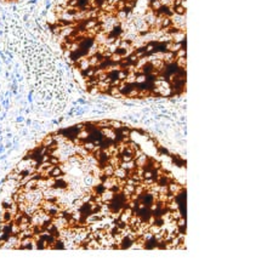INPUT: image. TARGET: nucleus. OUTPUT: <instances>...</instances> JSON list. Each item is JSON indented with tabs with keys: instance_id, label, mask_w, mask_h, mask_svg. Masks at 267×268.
I'll return each instance as SVG.
<instances>
[{
	"instance_id": "f257e3e1",
	"label": "nucleus",
	"mask_w": 267,
	"mask_h": 268,
	"mask_svg": "<svg viewBox=\"0 0 267 268\" xmlns=\"http://www.w3.org/2000/svg\"><path fill=\"white\" fill-rule=\"evenodd\" d=\"M113 176H114L116 178H118V180H126V178L130 176V171H128V170H125V169L118 166V168L114 169Z\"/></svg>"
},
{
	"instance_id": "f03ea898",
	"label": "nucleus",
	"mask_w": 267,
	"mask_h": 268,
	"mask_svg": "<svg viewBox=\"0 0 267 268\" xmlns=\"http://www.w3.org/2000/svg\"><path fill=\"white\" fill-rule=\"evenodd\" d=\"M167 188H169V193H171V194H174V195L179 194V193H180V192L184 189V187H182L181 184H179L177 182H175L174 180L169 182V184H167Z\"/></svg>"
},
{
	"instance_id": "7ed1b4c3",
	"label": "nucleus",
	"mask_w": 267,
	"mask_h": 268,
	"mask_svg": "<svg viewBox=\"0 0 267 268\" xmlns=\"http://www.w3.org/2000/svg\"><path fill=\"white\" fill-rule=\"evenodd\" d=\"M114 192L112 189H104L102 193H101V199H102V203H109L114 198Z\"/></svg>"
},
{
	"instance_id": "20e7f679",
	"label": "nucleus",
	"mask_w": 267,
	"mask_h": 268,
	"mask_svg": "<svg viewBox=\"0 0 267 268\" xmlns=\"http://www.w3.org/2000/svg\"><path fill=\"white\" fill-rule=\"evenodd\" d=\"M32 241H33V237H27V238L21 239V243H19V250H31Z\"/></svg>"
},
{
	"instance_id": "39448f33",
	"label": "nucleus",
	"mask_w": 267,
	"mask_h": 268,
	"mask_svg": "<svg viewBox=\"0 0 267 268\" xmlns=\"http://www.w3.org/2000/svg\"><path fill=\"white\" fill-rule=\"evenodd\" d=\"M148 155L147 154H145V153H142L140 157H137L136 159H134L135 160V163H136V165H137V168H143L145 165H146V163L148 161Z\"/></svg>"
},
{
	"instance_id": "423d86ee",
	"label": "nucleus",
	"mask_w": 267,
	"mask_h": 268,
	"mask_svg": "<svg viewBox=\"0 0 267 268\" xmlns=\"http://www.w3.org/2000/svg\"><path fill=\"white\" fill-rule=\"evenodd\" d=\"M157 245H158V240L154 238V235L150 238V240H146L145 244H143V249H147V250H152V249H157Z\"/></svg>"
},
{
	"instance_id": "0eeeda50",
	"label": "nucleus",
	"mask_w": 267,
	"mask_h": 268,
	"mask_svg": "<svg viewBox=\"0 0 267 268\" xmlns=\"http://www.w3.org/2000/svg\"><path fill=\"white\" fill-rule=\"evenodd\" d=\"M0 221H1V223H4V222H11V221H14V215L6 209H2V214H1V217H0Z\"/></svg>"
},
{
	"instance_id": "6e6552de",
	"label": "nucleus",
	"mask_w": 267,
	"mask_h": 268,
	"mask_svg": "<svg viewBox=\"0 0 267 268\" xmlns=\"http://www.w3.org/2000/svg\"><path fill=\"white\" fill-rule=\"evenodd\" d=\"M170 158H171V161L176 165V166H179V168H184V165H186V160L182 159L180 155H170Z\"/></svg>"
},
{
	"instance_id": "1a4fd4ad",
	"label": "nucleus",
	"mask_w": 267,
	"mask_h": 268,
	"mask_svg": "<svg viewBox=\"0 0 267 268\" xmlns=\"http://www.w3.org/2000/svg\"><path fill=\"white\" fill-rule=\"evenodd\" d=\"M119 166L125 169V170H128V171H133V170H135V169L137 168L135 160H131V161H120V165H119Z\"/></svg>"
},
{
	"instance_id": "9d476101",
	"label": "nucleus",
	"mask_w": 267,
	"mask_h": 268,
	"mask_svg": "<svg viewBox=\"0 0 267 268\" xmlns=\"http://www.w3.org/2000/svg\"><path fill=\"white\" fill-rule=\"evenodd\" d=\"M102 169V175L107 176V177H112L113 174H114V168L111 165V164H106Z\"/></svg>"
},
{
	"instance_id": "9b49d317",
	"label": "nucleus",
	"mask_w": 267,
	"mask_h": 268,
	"mask_svg": "<svg viewBox=\"0 0 267 268\" xmlns=\"http://www.w3.org/2000/svg\"><path fill=\"white\" fill-rule=\"evenodd\" d=\"M82 144H83L84 148L89 152V153H92V152L96 149V147H97V144H95V143H94L92 141H90V140H86V141H84Z\"/></svg>"
},
{
	"instance_id": "f8f14e48",
	"label": "nucleus",
	"mask_w": 267,
	"mask_h": 268,
	"mask_svg": "<svg viewBox=\"0 0 267 268\" xmlns=\"http://www.w3.org/2000/svg\"><path fill=\"white\" fill-rule=\"evenodd\" d=\"M120 161H121V160H120V157H119V155H111L109 159H108V164H111L114 169L118 168V166L120 165Z\"/></svg>"
},
{
	"instance_id": "ddd939ff",
	"label": "nucleus",
	"mask_w": 267,
	"mask_h": 268,
	"mask_svg": "<svg viewBox=\"0 0 267 268\" xmlns=\"http://www.w3.org/2000/svg\"><path fill=\"white\" fill-rule=\"evenodd\" d=\"M94 180H95V177L92 176V174H85V176H84L83 178V182L85 186H87V187H92L94 186Z\"/></svg>"
},
{
	"instance_id": "4468645a",
	"label": "nucleus",
	"mask_w": 267,
	"mask_h": 268,
	"mask_svg": "<svg viewBox=\"0 0 267 268\" xmlns=\"http://www.w3.org/2000/svg\"><path fill=\"white\" fill-rule=\"evenodd\" d=\"M55 143V140H53V136L52 134L50 135H46L44 138H43V141H41V144L43 146H45V147H50Z\"/></svg>"
},
{
	"instance_id": "2eb2a0df",
	"label": "nucleus",
	"mask_w": 267,
	"mask_h": 268,
	"mask_svg": "<svg viewBox=\"0 0 267 268\" xmlns=\"http://www.w3.org/2000/svg\"><path fill=\"white\" fill-rule=\"evenodd\" d=\"M65 174H63V171H62V169L60 168V165H55V168L53 170L51 171V177H53V178H57V177H61V176H63Z\"/></svg>"
},
{
	"instance_id": "dca6fc26",
	"label": "nucleus",
	"mask_w": 267,
	"mask_h": 268,
	"mask_svg": "<svg viewBox=\"0 0 267 268\" xmlns=\"http://www.w3.org/2000/svg\"><path fill=\"white\" fill-rule=\"evenodd\" d=\"M63 249H66V246H65V240L57 238L56 241H55V244L52 245V250H63Z\"/></svg>"
},
{
	"instance_id": "f3484780",
	"label": "nucleus",
	"mask_w": 267,
	"mask_h": 268,
	"mask_svg": "<svg viewBox=\"0 0 267 268\" xmlns=\"http://www.w3.org/2000/svg\"><path fill=\"white\" fill-rule=\"evenodd\" d=\"M49 161H50V164L52 165H58L60 163H61V160H60V158L57 157V155H50V159H49Z\"/></svg>"
},
{
	"instance_id": "a211bd4d",
	"label": "nucleus",
	"mask_w": 267,
	"mask_h": 268,
	"mask_svg": "<svg viewBox=\"0 0 267 268\" xmlns=\"http://www.w3.org/2000/svg\"><path fill=\"white\" fill-rule=\"evenodd\" d=\"M92 187H94V191H92V192H94L95 194H101V193L104 191V187L102 186V183H99L97 186H92Z\"/></svg>"
},
{
	"instance_id": "6ab92c4d",
	"label": "nucleus",
	"mask_w": 267,
	"mask_h": 268,
	"mask_svg": "<svg viewBox=\"0 0 267 268\" xmlns=\"http://www.w3.org/2000/svg\"><path fill=\"white\" fill-rule=\"evenodd\" d=\"M12 144H14L12 142H7V143H6V146H5V148H10V149H11V147H12Z\"/></svg>"
},
{
	"instance_id": "aec40b11",
	"label": "nucleus",
	"mask_w": 267,
	"mask_h": 268,
	"mask_svg": "<svg viewBox=\"0 0 267 268\" xmlns=\"http://www.w3.org/2000/svg\"><path fill=\"white\" fill-rule=\"evenodd\" d=\"M5 149H6V148H5V146L0 143V153H4V152H5Z\"/></svg>"
},
{
	"instance_id": "412c9836",
	"label": "nucleus",
	"mask_w": 267,
	"mask_h": 268,
	"mask_svg": "<svg viewBox=\"0 0 267 268\" xmlns=\"http://www.w3.org/2000/svg\"><path fill=\"white\" fill-rule=\"evenodd\" d=\"M23 120H24V118H23V117H17V119H16L17 123H22Z\"/></svg>"
},
{
	"instance_id": "4be33fe9",
	"label": "nucleus",
	"mask_w": 267,
	"mask_h": 268,
	"mask_svg": "<svg viewBox=\"0 0 267 268\" xmlns=\"http://www.w3.org/2000/svg\"><path fill=\"white\" fill-rule=\"evenodd\" d=\"M6 157H7V154H2V155L0 157V161H1V160H5V159H6Z\"/></svg>"
},
{
	"instance_id": "5701e85b",
	"label": "nucleus",
	"mask_w": 267,
	"mask_h": 268,
	"mask_svg": "<svg viewBox=\"0 0 267 268\" xmlns=\"http://www.w3.org/2000/svg\"><path fill=\"white\" fill-rule=\"evenodd\" d=\"M6 137H7L9 140H11V138H12V135H11V134H7V135H6Z\"/></svg>"
},
{
	"instance_id": "b1692460",
	"label": "nucleus",
	"mask_w": 267,
	"mask_h": 268,
	"mask_svg": "<svg viewBox=\"0 0 267 268\" xmlns=\"http://www.w3.org/2000/svg\"><path fill=\"white\" fill-rule=\"evenodd\" d=\"M78 102H79V103H82V104H84V103H85V101L82 100V98H80V100H78Z\"/></svg>"
},
{
	"instance_id": "393cba45",
	"label": "nucleus",
	"mask_w": 267,
	"mask_h": 268,
	"mask_svg": "<svg viewBox=\"0 0 267 268\" xmlns=\"http://www.w3.org/2000/svg\"><path fill=\"white\" fill-rule=\"evenodd\" d=\"M36 2V0H29V4H35Z\"/></svg>"
}]
</instances>
